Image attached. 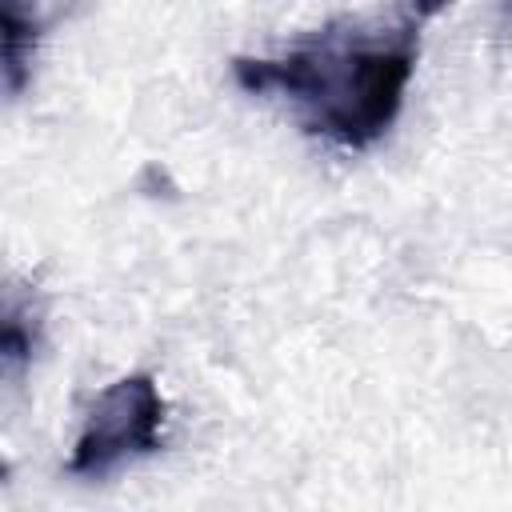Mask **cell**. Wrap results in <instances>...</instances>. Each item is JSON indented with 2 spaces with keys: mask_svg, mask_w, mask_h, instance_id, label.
<instances>
[{
  "mask_svg": "<svg viewBox=\"0 0 512 512\" xmlns=\"http://www.w3.org/2000/svg\"><path fill=\"white\" fill-rule=\"evenodd\" d=\"M424 16L400 8L392 24L348 20L344 28H324L284 56L236 60V80L248 92L292 100L312 132L344 148H368L392 128L404 104Z\"/></svg>",
  "mask_w": 512,
  "mask_h": 512,
  "instance_id": "6da1fadb",
  "label": "cell"
},
{
  "mask_svg": "<svg viewBox=\"0 0 512 512\" xmlns=\"http://www.w3.org/2000/svg\"><path fill=\"white\" fill-rule=\"evenodd\" d=\"M160 428H164V396L156 388L152 376H124L116 384H108L68 460L72 476H104L124 460L148 456L160 448Z\"/></svg>",
  "mask_w": 512,
  "mask_h": 512,
  "instance_id": "7a4b0ae2",
  "label": "cell"
}]
</instances>
